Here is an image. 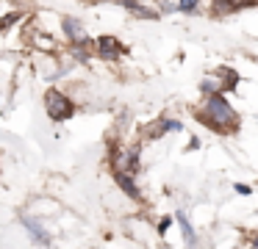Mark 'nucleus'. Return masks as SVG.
Segmentation results:
<instances>
[{
    "mask_svg": "<svg viewBox=\"0 0 258 249\" xmlns=\"http://www.w3.org/2000/svg\"><path fill=\"white\" fill-rule=\"evenodd\" d=\"M17 20H20V14H9V17H3V20H0V31H6V28H12Z\"/></svg>",
    "mask_w": 258,
    "mask_h": 249,
    "instance_id": "nucleus-11",
    "label": "nucleus"
},
{
    "mask_svg": "<svg viewBox=\"0 0 258 249\" xmlns=\"http://www.w3.org/2000/svg\"><path fill=\"white\" fill-rule=\"evenodd\" d=\"M34 44H36L39 50H56V44L47 42V36H36V39H34Z\"/></svg>",
    "mask_w": 258,
    "mask_h": 249,
    "instance_id": "nucleus-10",
    "label": "nucleus"
},
{
    "mask_svg": "<svg viewBox=\"0 0 258 249\" xmlns=\"http://www.w3.org/2000/svg\"><path fill=\"white\" fill-rule=\"evenodd\" d=\"M178 130H183V125H180L178 119H158L150 125L147 138H158V136H164V133H178Z\"/></svg>",
    "mask_w": 258,
    "mask_h": 249,
    "instance_id": "nucleus-7",
    "label": "nucleus"
},
{
    "mask_svg": "<svg viewBox=\"0 0 258 249\" xmlns=\"http://www.w3.org/2000/svg\"><path fill=\"white\" fill-rule=\"evenodd\" d=\"M45 111L53 122H67L75 116V103L61 92V89H47L45 92Z\"/></svg>",
    "mask_w": 258,
    "mask_h": 249,
    "instance_id": "nucleus-2",
    "label": "nucleus"
},
{
    "mask_svg": "<svg viewBox=\"0 0 258 249\" xmlns=\"http://www.w3.org/2000/svg\"><path fill=\"white\" fill-rule=\"evenodd\" d=\"M114 180H117V186L122 188V191L128 194L131 199H142L139 186L134 183V175H128V172H122V169H114Z\"/></svg>",
    "mask_w": 258,
    "mask_h": 249,
    "instance_id": "nucleus-6",
    "label": "nucleus"
},
{
    "mask_svg": "<svg viewBox=\"0 0 258 249\" xmlns=\"http://www.w3.org/2000/svg\"><path fill=\"white\" fill-rule=\"evenodd\" d=\"M161 249H172V246H161Z\"/></svg>",
    "mask_w": 258,
    "mask_h": 249,
    "instance_id": "nucleus-16",
    "label": "nucleus"
},
{
    "mask_svg": "<svg viewBox=\"0 0 258 249\" xmlns=\"http://www.w3.org/2000/svg\"><path fill=\"white\" fill-rule=\"evenodd\" d=\"M197 119H200L203 125H208L211 130H217V133H233L236 125H239V114L233 111V105L228 103V97H225L222 92L208 94L203 111L197 114Z\"/></svg>",
    "mask_w": 258,
    "mask_h": 249,
    "instance_id": "nucleus-1",
    "label": "nucleus"
},
{
    "mask_svg": "<svg viewBox=\"0 0 258 249\" xmlns=\"http://www.w3.org/2000/svg\"><path fill=\"white\" fill-rule=\"evenodd\" d=\"M236 194H241V197H250V194H252V188L250 186H244V183H236Z\"/></svg>",
    "mask_w": 258,
    "mask_h": 249,
    "instance_id": "nucleus-13",
    "label": "nucleus"
},
{
    "mask_svg": "<svg viewBox=\"0 0 258 249\" xmlns=\"http://www.w3.org/2000/svg\"><path fill=\"white\" fill-rule=\"evenodd\" d=\"M169 224H172V216H164V219L158 221V235H164V232L169 230Z\"/></svg>",
    "mask_w": 258,
    "mask_h": 249,
    "instance_id": "nucleus-12",
    "label": "nucleus"
},
{
    "mask_svg": "<svg viewBox=\"0 0 258 249\" xmlns=\"http://www.w3.org/2000/svg\"><path fill=\"white\" fill-rule=\"evenodd\" d=\"M172 219L180 224V232H183L186 249H197V235H195V230H191V224H189V219H186V213H183V210H178V213H175Z\"/></svg>",
    "mask_w": 258,
    "mask_h": 249,
    "instance_id": "nucleus-8",
    "label": "nucleus"
},
{
    "mask_svg": "<svg viewBox=\"0 0 258 249\" xmlns=\"http://www.w3.org/2000/svg\"><path fill=\"white\" fill-rule=\"evenodd\" d=\"M92 50L97 53V58L114 61V58H119V53H122V44H119L117 36H97V42L92 44Z\"/></svg>",
    "mask_w": 258,
    "mask_h": 249,
    "instance_id": "nucleus-3",
    "label": "nucleus"
},
{
    "mask_svg": "<svg viewBox=\"0 0 258 249\" xmlns=\"http://www.w3.org/2000/svg\"><path fill=\"white\" fill-rule=\"evenodd\" d=\"M61 31H64V36L70 39V44L89 42V36H86V31H84V22L75 20V17H61Z\"/></svg>",
    "mask_w": 258,
    "mask_h": 249,
    "instance_id": "nucleus-4",
    "label": "nucleus"
},
{
    "mask_svg": "<svg viewBox=\"0 0 258 249\" xmlns=\"http://www.w3.org/2000/svg\"><path fill=\"white\" fill-rule=\"evenodd\" d=\"M252 246L258 249V232H255V235H252Z\"/></svg>",
    "mask_w": 258,
    "mask_h": 249,
    "instance_id": "nucleus-15",
    "label": "nucleus"
},
{
    "mask_svg": "<svg viewBox=\"0 0 258 249\" xmlns=\"http://www.w3.org/2000/svg\"><path fill=\"white\" fill-rule=\"evenodd\" d=\"M186 149H189V152H191V149H200V138H189V147H186Z\"/></svg>",
    "mask_w": 258,
    "mask_h": 249,
    "instance_id": "nucleus-14",
    "label": "nucleus"
},
{
    "mask_svg": "<svg viewBox=\"0 0 258 249\" xmlns=\"http://www.w3.org/2000/svg\"><path fill=\"white\" fill-rule=\"evenodd\" d=\"M23 224H25V230L31 232V238H34L39 246H50L53 243V238H50V232L45 230V227L39 224V221L34 219V216H23Z\"/></svg>",
    "mask_w": 258,
    "mask_h": 249,
    "instance_id": "nucleus-5",
    "label": "nucleus"
},
{
    "mask_svg": "<svg viewBox=\"0 0 258 249\" xmlns=\"http://www.w3.org/2000/svg\"><path fill=\"white\" fill-rule=\"evenodd\" d=\"M197 9H200V0H178L175 6V11H183V14H195Z\"/></svg>",
    "mask_w": 258,
    "mask_h": 249,
    "instance_id": "nucleus-9",
    "label": "nucleus"
}]
</instances>
